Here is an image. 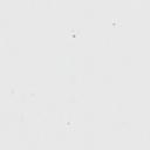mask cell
I'll use <instances>...</instances> for the list:
<instances>
[]
</instances>
